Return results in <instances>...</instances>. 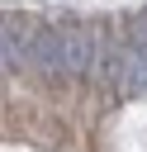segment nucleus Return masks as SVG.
I'll return each mask as SVG.
<instances>
[{"label":"nucleus","instance_id":"obj_1","mask_svg":"<svg viewBox=\"0 0 147 152\" xmlns=\"http://www.w3.org/2000/svg\"><path fill=\"white\" fill-rule=\"evenodd\" d=\"M100 33L85 24H62V76H90L100 62Z\"/></svg>","mask_w":147,"mask_h":152},{"label":"nucleus","instance_id":"obj_2","mask_svg":"<svg viewBox=\"0 0 147 152\" xmlns=\"http://www.w3.org/2000/svg\"><path fill=\"white\" fill-rule=\"evenodd\" d=\"M33 33H38V28H33L24 14H9V19H5V33H0V57H5V66H28Z\"/></svg>","mask_w":147,"mask_h":152},{"label":"nucleus","instance_id":"obj_3","mask_svg":"<svg viewBox=\"0 0 147 152\" xmlns=\"http://www.w3.org/2000/svg\"><path fill=\"white\" fill-rule=\"evenodd\" d=\"M28 66L43 76H62V28H38L28 48Z\"/></svg>","mask_w":147,"mask_h":152},{"label":"nucleus","instance_id":"obj_4","mask_svg":"<svg viewBox=\"0 0 147 152\" xmlns=\"http://www.w3.org/2000/svg\"><path fill=\"white\" fill-rule=\"evenodd\" d=\"M128 43L147 57V14H138V19H133V38H128Z\"/></svg>","mask_w":147,"mask_h":152}]
</instances>
